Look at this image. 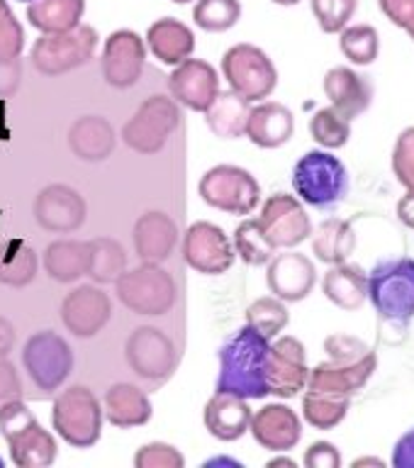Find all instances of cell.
I'll return each mask as SVG.
<instances>
[{
    "label": "cell",
    "mask_w": 414,
    "mask_h": 468,
    "mask_svg": "<svg viewBox=\"0 0 414 468\" xmlns=\"http://www.w3.org/2000/svg\"><path fill=\"white\" fill-rule=\"evenodd\" d=\"M115 291L120 303L137 314H166L175 303L174 278L159 263L124 271L115 281Z\"/></svg>",
    "instance_id": "cell-7"
},
{
    "label": "cell",
    "mask_w": 414,
    "mask_h": 468,
    "mask_svg": "<svg viewBox=\"0 0 414 468\" xmlns=\"http://www.w3.org/2000/svg\"><path fill=\"white\" fill-rule=\"evenodd\" d=\"M234 249L237 254L241 256V261L249 263V266H263L273 259V244L266 239V234L259 227L256 219H247L237 227L234 232Z\"/></svg>",
    "instance_id": "cell-42"
},
{
    "label": "cell",
    "mask_w": 414,
    "mask_h": 468,
    "mask_svg": "<svg viewBox=\"0 0 414 468\" xmlns=\"http://www.w3.org/2000/svg\"><path fill=\"white\" fill-rule=\"evenodd\" d=\"M37 273V254L27 241L10 239L0 247V283L27 285Z\"/></svg>",
    "instance_id": "cell-36"
},
{
    "label": "cell",
    "mask_w": 414,
    "mask_h": 468,
    "mask_svg": "<svg viewBox=\"0 0 414 468\" xmlns=\"http://www.w3.org/2000/svg\"><path fill=\"white\" fill-rule=\"evenodd\" d=\"M86 15V0H29L27 20L42 35L66 32L80 25Z\"/></svg>",
    "instance_id": "cell-32"
},
{
    "label": "cell",
    "mask_w": 414,
    "mask_h": 468,
    "mask_svg": "<svg viewBox=\"0 0 414 468\" xmlns=\"http://www.w3.org/2000/svg\"><path fill=\"white\" fill-rule=\"evenodd\" d=\"M225 463L232 468H241L239 461H232V459H212V461H207L205 466H225Z\"/></svg>",
    "instance_id": "cell-56"
},
{
    "label": "cell",
    "mask_w": 414,
    "mask_h": 468,
    "mask_svg": "<svg viewBox=\"0 0 414 468\" xmlns=\"http://www.w3.org/2000/svg\"><path fill=\"white\" fill-rule=\"evenodd\" d=\"M271 342L254 327H241L225 339L219 346L218 390L239 395L244 400H259L269 395V366Z\"/></svg>",
    "instance_id": "cell-1"
},
{
    "label": "cell",
    "mask_w": 414,
    "mask_h": 468,
    "mask_svg": "<svg viewBox=\"0 0 414 468\" xmlns=\"http://www.w3.org/2000/svg\"><path fill=\"white\" fill-rule=\"evenodd\" d=\"M193 20L205 32H227L241 20L239 0H197Z\"/></svg>",
    "instance_id": "cell-41"
},
{
    "label": "cell",
    "mask_w": 414,
    "mask_h": 468,
    "mask_svg": "<svg viewBox=\"0 0 414 468\" xmlns=\"http://www.w3.org/2000/svg\"><path fill=\"white\" fill-rule=\"evenodd\" d=\"M35 219L49 232H76L86 222V200L69 186L54 183L39 190L35 200Z\"/></svg>",
    "instance_id": "cell-18"
},
{
    "label": "cell",
    "mask_w": 414,
    "mask_h": 468,
    "mask_svg": "<svg viewBox=\"0 0 414 468\" xmlns=\"http://www.w3.org/2000/svg\"><path fill=\"white\" fill-rule=\"evenodd\" d=\"M273 249H292L313 234V219L295 196L273 193L256 219Z\"/></svg>",
    "instance_id": "cell-13"
},
{
    "label": "cell",
    "mask_w": 414,
    "mask_h": 468,
    "mask_svg": "<svg viewBox=\"0 0 414 468\" xmlns=\"http://www.w3.org/2000/svg\"><path fill=\"white\" fill-rule=\"evenodd\" d=\"M249 431L269 452H291L303 439V422L292 408L283 402H271L251 415Z\"/></svg>",
    "instance_id": "cell-21"
},
{
    "label": "cell",
    "mask_w": 414,
    "mask_h": 468,
    "mask_svg": "<svg viewBox=\"0 0 414 468\" xmlns=\"http://www.w3.org/2000/svg\"><path fill=\"white\" fill-rule=\"evenodd\" d=\"M324 351L332 361H339V364H358V361L376 356V351L354 335H329L324 339Z\"/></svg>",
    "instance_id": "cell-45"
},
{
    "label": "cell",
    "mask_w": 414,
    "mask_h": 468,
    "mask_svg": "<svg viewBox=\"0 0 414 468\" xmlns=\"http://www.w3.org/2000/svg\"><path fill=\"white\" fill-rule=\"evenodd\" d=\"M171 3H175V5H186V3H193V0H171Z\"/></svg>",
    "instance_id": "cell-59"
},
{
    "label": "cell",
    "mask_w": 414,
    "mask_h": 468,
    "mask_svg": "<svg viewBox=\"0 0 414 468\" xmlns=\"http://www.w3.org/2000/svg\"><path fill=\"white\" fill-rule=\"evenodd\" d=\"M183 256L193 271L205 276H219L232 269L234 247L225 229L212 222H196L183 239Z\"/></svg>",
    "instance_id": "cell-14"
},
{
    "label": "cell",
    "mask_w": 414,
    "mask_h": 468,
    "mask_svg": "<svg viewBox=\"0 0 414 468\" xmlns=\"http://www.w3.org/2000/svg\"><path fill=\"white\" fill-rule=\"evenodd\" d=\"M249 112H251V105L247 98H241L234 90H225V93L219 90L210 102V108L205 110V120L218 137L239 139L247 134Z\"/></svg>",
    "instance_id": "cell-31"
},
{
    "label": "cell",
    "mask_w": 414,
    "mask_h": 468,
    "mask_svg": "<svg viewBox=\"0 0 414 468\" xmlns=\"http://www.w3.org/2000/svg\"><path fill=\"white\" fill-rule=\"evenodd\" d=\"M222 73L229 80V88L241 98L263 101L278 86V71L269 54L256 44H234L222 57Z\"/></svg>",
    "instance_id": "cell-8"
},
{
    "label": "cell",
    "mask_w": 414,
    "mask_h": 468,
    "mask_svg": "<svg viewBox=\"0 0 414 468\" xmlns=\"http://www.w3.org/2000/svg\"><path fill=\"white\" fill-rule=\"evenodd\" d=\"M271 3H276V5H285V7H291V5H298L300 0H271Z\"/></svg>",
    "instance_id": "cell-58"
},
{
    "label": "cell",
    "mask_w": 414,
    "mask_h": 468,
    "mask_svg": "<svg viewBox=\"0 0 414 468\" xmlns=\"http://www.w3.org/2000/svg\"><path fill=\"white\" fill-rule=\"evenodd\" d=\"M307 468H339L342 466V453L332 441H314L305 452Z\"/></svg>",
    "instance_id": "cell-50"
},
{
    "label": "cell",
    "mask_w": 414,
    "mask_h": 468,
    "mask_svg": "<svg viewBox=\"0 0 414 468\" xmlns=\"http://www.w3.org/2000/svg\"><path fill=\"white\" fill-rule=\"evenodd\" d=\"M339 49L354 66H371L380 54V35L378 29L368 22L346 25L339 32Z\"/></svg>",
    "instance_id": "cell-38"
},
{
    "label": "cell",
    "mask_w": 414,
    "mask_h": 468,
    "mask_svg": "<svg viewBox=\"0 0 414 468\" xmlns=\"http://www.w3.org/2000/svg\"><path fill=\"white\" fill-rule=\"evenodd\" d=\"M134 466L137 468H183L186 466V459L178 449H174L171 444H161V441H154V444L142 446L137 453H134Z\"/></svg>",
    "instance_id": "cell-47"
},
{
    "label": "cell",
    "mask_w": 414,
    "mask_h": 468,
    "mask_svg": "<svg viewBox=\"0 0 414 468\" xmlns=\"http://www.w3.org/2000/svg\"><path fill=\"white\" fill-rule=\"evenodd\" d=\"M310 7L324 35H339L354 20L358 0H310Z\"/></svg>",
    "instance_id": "cell-43"
},
{
    "label": "cell",
    "mask_w": 414,
    "mask_h": 468,
    "mask_svg": "<svg viewBox=\"0 0 414 468\" xmlns=\"http://www.w3.org/2000/svg\"><path fill=\"white\" fill-rule=\"evenodd\" d=\"M291 322V314H288V307L281 298L271 295V298H259L254 300L247 310V324L254 327L256 332L266 339H276Z\"/></svg>",
    "instance_id": "cell-40"
},
{
    "label": "cell",
    "mask_w": 414,
    "mask_h": 468,
    "mask_svg": "<svg viewBox=\"0 0 414 468\" xmlns=\"http://www.w3.org/2000/svg\"><path fill=\"white\" fill-rule=\"evenodd\" d=\"M276 466L295 468V461H292V459H273V461H269V468H276Z\"/></svg>",
    "instance_id": "cell-57"
},
{
    "label": "cell",
    "mask_w": 414,
    "mask_h": 468,
    "mask_svg": "<svg viewBox=\"0 0 414 468\" xmlns=\"http://www.w3.org/2000/svg\"><path fill=\"white\" fill-rule=\"evenodd\" d=\"M295 132V117L281 102H261L249 112L247 137L261 149H278L291 142Z\"/></svg>",
    "instance_id": "cell-27"
},
{
    "label": "cell",
    "mask_w": 414,
    "mask_h": 468,
    "mask_svg": "<svg viewBox=\"0 0 414 468\" xmlns=\"http://www.w3.org/2000/svg\"><path fill=\"white\" fill-rule=\"evenodd\" d=\"M98 47V32L90 25H76L66 32L42 35L32 47V66L44 76H61L86 66Z\"/></svg>",
    "instance_id": "cell-6"
},
{
    "label": "cell",
    "mask_w": 414,
    "mask_h": 468,
    "mask_svg": "<svg viewBox=\"0 0 414 468\" xmlns=\"http://www.w3.org/2000/svg\"><path fill=\"white\" fill-rule=\"evenodd\" d=\"M354 468H361V466H376V468H386V461L383 459H376V456H361L351 463Z\"/></svg>",
    "instance_id": "cell-55"
},
{
    "label": "cell",
    "mask_w": 414,
    "mask_h": 468,
    "mask_svg": "<svg viewBox=\"0 0 414 468\" xmlns=\"http://www.w3.org/2000/svg\"><path fill=\"white\" fill-rule=\"evenodd\" d=\"M15 346V329L13 324L0 317V356H7Z\"/></svg>",
    "instance_id": "cell-54"
},
{
    "label": "cell",
    "mask_w": 414,
    "mask_h": 468,
    "mask_svg": "<svg viewBox=\"0 0 414 468\" xmlns=\"http://www.w3.org/2000/svg\"><path fill=\"white\" fill-rule=\"evenodd\" d=\"M266 283H269L271 292L283 303H300L313 292L314 283H317V269L305 254L285 251L269 261Z\"/></svg>",
    "instance_id": "cell-19"
},
{
    "label": "cell",
    "mask_w": 414,
    "mask_h": 468,
    "mask_svg": "<svg viewBox=\"0 0 414 468\" xmlns=\"http://www.w3.org/2000/svg\"><path fill=\"white\" fill-rule=\"evenodd\" d=\"M249 422H251V408L239 395L218 390L205 405V427L219 441L241 439L249 430Z\"/></svg>",
    "instance_id": "cell-24"
},
{
    "label": "cell",
    "mask_w": 414,
    "mask_h": 468,
    "mask_svg": "<svg viewBox=\"0 0 414 468\" xmlns=\"http://www.w3.org/2000/svg\"><path fill=\"white\" fill-rule=\"evenodd\" d=\"M310 134L322 149H342L351 139V120L336 108H320L310 117Z\"/></svg>",
    "instance_id": "cell-39"
},
{
    "label": "cell",
    "mask_w": 414,
    "mask_h": 468,
    "mask_svg": "<svg viewBox=\"0 0 414 468\" xmlns=\"http://www.w3.org/2000/svg\"><path fill=\"white\" fill-rule=\"evenodd\" d=\"M22 364L29 378L44 395L54 393L61 388L73 371V351L64 336L51 329L37 332L27 339L22 349Z\"/></svg>",
    "instance_id": "cell-9"
},
{
    "label": "cell",
    "mask_w": 414,
    "mask_h": 468,
    "mask_svg": "<svg viewBox=\"0 0 414 468\" xmlns=\"http://www.w3.org/2000/svg\"><path fill=\"white\" fill-rule=\"evenodd\" d=\"M88 241H54L44 251V271L58 283H71L88 276Z\"/></svg>",
    "instance_id": "cell-34"
},
{
    "label": "cell",
    "mask_w": 414,
    "mask_h": 468,
    "mask_svg": "<svg viewBox=\"0 0 414 468\" xmlns=\"http://www.w3.org/2000/svg\"><path fill=\"white\" fill-rule=\"evenodd\" d=\"M181 124V110L171 98L152 95L146 98L132 120L124 124V144L139 154H156L164 149L168 137Z\"/></svg>",
    "instance_id": "cell-11"
},
{
    "label": "cell",
    "mask_w": 414,
    "mask_h": 468,
    "mask_svg": "<svg viewBox=\"0 0 414 468\" xmlns=\"http://www.w3.org/2000/svg\"><path fill=\"white\" fill-rule=\"evenodd\" d=\"M393 174L405 190H414V127H405L395 139Z\"/></svg>",
    "instance_id": "cell-46"
},
{
    "label": "cell",
    "mask_w": 414,
    "mask_h": 468,
    "mask_svg": "<svg viewBox=\"0 0 414 468\" xmlns=\"http://www.w3.org/2000/svg\"><path fill=\"white\" fill-rule=\"evenodd\" d=\"M110 298L95 285H80L73 288L61 303V320L71 335L80 339H90L101 332L110 320Z\"/></svg>",
    "instance_id": "cell-17"
},
{
    "label": "cell",
    "mask_w": 414,
    "mask_h": 468,
    "mask_svg": "<svg viewBox=\"0 0 414 468\" xmlns=\"http://www.w3.org/2000/svg\"><path fill=\"white\" fill-rule=\"evenodd\" d=\"M292 188L303 203L329 210L349 193V171L344 161L327 149H313L292 168Z\"/></svg>",
    "instance_id": "cell-2"
},
{
    "label": "cell",
    "mask_w": 414,
    "mask_h": 468,
    "mask_svg": "<svg viewBox=\"0 0 414 468\" xmlns=\"http://www.w3.org/2000/svg\"><path fill=\"white\" fill-rule=\"evenodd\" d=\"M22 400V383L15 366L5 356H0V408Z\"/></svg>",
    "instance_id": "cell-49"
},
{
    "label": "cell",
    "mask_w": 414,
    "mask_h": 468,
    "mask_svg": "<svg viewBox=\"0 0 414 468\" xmlns=\"http://www.w3.org/2000/svg\"><path fill=\"white\" fill-rule=\"evenodd\" d=\"M354 249H356V232H354V225L349 219L329 218L314 229L313 251L327 266L349 261Z\"/></svg>",
    "instance_id": "cell-33"
},
{
    "label": "cell",
    "mask_w": 414,
    "mask_h": 468,
    "mask_svg": "<svg viewBox=\"0 0 414 468\" xmlns=\"http://www.w3.org/2000/svg\"><path fill=\"white\" fill-rule=\"evenodd\" d=\"M90 259H88V276L98 283H115L127 269V254L120 241L101 237V239L88 241Z\"/></svg>",
    "instance_id": "cell-37"
},
{
    "label": "cell",
    "mask_w": 414,
    "mask_h": 468,
    "mask_svg": "<svg viewBox=\"0 0 414 468\" xmlns=\"http://www.w3.org/2000/svg\"><path fill=\"white\" fill-rule=\"evenodd\" d=\"M0 124H3V105H0Z\"/></svg>",
    "instance_id": "cell-60"
},
{
    "label": "cell",
    "mask_w": 414,
    "mask_h": 468,
    "mask_svg": "<svg viewBox=\"0 0 414 468\" xmlns=\"http://www.w3.org/2000/svg\"><path fill=\"white\" fill-rule=\"evenodd\" d=\"M17 3H29V0H17Z\"/></svg>",
    "instance_id": "cell-61"
},
{
    "label": "cell",
    "mask_w": 414,
    "mask_h": 468,
    "mask_svg": "<svg viewBox=\"0 0 414 468\" xmlns=\"http://www.w3.org/2000/svg\"><path fill=\"white\" fill-rule=\"evenodd\" d=\"M144 39L132 29H115L102 47V76L110 86H134L144 71Z\"/></svg>",
    "instance_id": "cell-16"
},
{
    "label": "cell",
    "mask_w": 414,
    "mask_h": 468,
    "mask_svg": "<svg viewBox=\"0 0 414 468\" xmlns=\"http://www.w3.org/2000/svg\"><path fill=\"white\" fill-rule=\"evenodd\" d=\"M146 44L159 61L168 66H178L193 57L196 51V35L188 25L175 17H161L146 32Z\"/></svg>",
    "instance_id": "cell-28"
},
{
    "label": "cell",
    "mask_w": 414,
    "mask_h": 468,
    "mask_svg": "<svg viewBox=\"0 0 414 468\" xmlns=\"http://www.w3.org/2000/svg\"><path fill=\"white\" fill-rule=\"evenodd\" d=\"M0 468H3V459H0Z\"/></svg>",
    "instance_id": "cell-62"
},
{
    "label": "cell",
    "mask_w": 414,
    "mask_h": 468,
    "mask_svg": "<svg viewBox=\"0 0 414 468\" xmlns=\"http://www.w3.org/2000/svg\"><path fill=\"white\" fill-rule=\"evenodd\" d=\"M368 300L386 322L405 324L414 317V259L395 256L368 273Z\"/></svg>",
    "instance_id": "cell-4"
},
{
    "label": "cell",
    "mask_w": 414,
    "mask_h": 468,
    "mask_svg": "<svg viewBox=\"0 0 414 468\" xmlns=\"http://www.w3.org/2000/svg\"><path fill=\"white\" fill-rule=\"evenodd\" d=\"M69 146L79 159L105 161L115 149V130L98 115L80 117L69 132Z\"/></svg>",
    "instance_id": "cell-30"
},
{
    "label": "cell",
    "mask_w": 414,
    "mask_h": 468,
    "mask_svg": "<svg viewBox=\"0 0 414 468\" xmlns=\"http://www.w3.org/2000/svg\"><path fill=\"white\" fill-rule=\"evenodd\" d=\"M395 215H398V219H400L402 225L414 229V190H408V193L398 200Z\"/></svg>",
    "instance_id": "cell-53"
},
{
    "label": "cell",
    "mask_w": 414,
    "mask_h": 468,
    "mask_svg": "<svg viewBox=\"0 0 414 468\" xmlns=\"http://www.w3.org/2000/svg\"><path fill=\"white\" fill-rule=\"evenodd\" d=\"M307 376V354L305 346L295 336H278L269 346V395L278 398H295L300 390H305Z\"/></svg>",
    "instance_id": "cell-15"
},
{
    "label": "cell",
    "mask_w": 414,
    "mask_h": 468,
    "mask_svg": "<svg viewBox=\"0 0 414 468\" xmlns=\"http://www.w3.org/2000/svg\"><path fill=\"white\" fill-rule=\"evenodd\" d=\"M376 368H378V356L366 358V361H358V364H339V361L329 358V361H322L310 371L305 388L354 398L373 378Z\"/></svg>",
    "instance_id": "cell-23"
},
{
    "label": "cell",
    "mask_w": 414,
    "mask_h": 468,
    "mask_svg": "<svg viewBox=\"0 0 414 468\" xmlns=\"http://www.w3.org/2000/svg\"><path fill=\"white\" fill-rule=\"evenodd\" d=\"M351 398L349 395L327 393V390H313L307 388L303 398V415L305 422L313 424L314 430H334L349 415Z\"/></svg>",
    "instance_id": "cell-35"
},
{
    "label": "cell",
    "mask_w": 414,
    "mask_h": 468,
    "mask_svg": "<svg viewBox=\"0 0 414 468\" xmlns=\"http://www.w3.org/2000/svg\"><path fill=\"white\" fill-rule=\"evenodd\" d=\"M0 434L10 446L15 466L44 468L57 459V441L22 400L0 408Z\"/></svg>",
    "instance_id": "cell-3"
},
{
    "label": "cell",
    "mask_w": 414,
    "mask_h": 468,
    "mask_svg": "<svg viewBox=\"0 0 414 468\" xmlns=\"http://www.w3.org/2000/svg\"><path fill=\"white\" fill-rule=\"evenodd\" d=\"M380 13L414 39V0H378Z\"/></svg>",
    "instance_id": "cell-48"
},
{
    "label": "cell",
    "mask_w": 414,
    "mask_h": 468,
    "mask_svg": "<svg viewBox=\"0 0 414 468\" xmlns=\"http://www.w3.org/2000/svg\"><path fill=\"white\" fill-rule=\"evenodd\" d=\"M178 227L166 212H146L134 225V249L144 263H161L174 254Z\"/></svg>",
    "instance_id": "cell-25"
},
{
    "label": "cell",
    "mask_w": 414,
    "mask_h": 468,
    "mask_svg": "<svg viewBox=\"0 0 414 468\" xmlns=\"http://www.w3.org/2000/svg\"><path fill=\"white\" fill-rule=\"evenodd\" d=\"M393 466L414 468V430H409L408 434H402V437L395 441Z\"/></svg>",
    "instance_id": "cell-52"
},
{
    "label": "cell",
    "mask_w": 414,
    "mask_h": 468,
    "mask_svg": "<svg viewBox=\"0 0 414 468\" xmlns=\"http://www.w3.org/2000/svg\"><path fill=\"white\" fill-rule=\"evenodd\" d=\"M322 292L346 313H356L368 300V273L358 263H334L322 278Z\"/></svg>",
    "instance_id": "cell-26"
},
{
    "label": "cell",
    "mask_w": 414,
    "mask_h": 468,
    "mask_svg": "<svg viewBox=\"0 0 414 468\" xmlns=\"http://www.w3.org/2000/svg\"><path fill=\"white\" fill-rule=\"evenodd\" d=\"M54 430L66 444L76 449H88L98 444L102 431L101 402L86 386L66 388L51 408Z\"/></svg>",
    "instance_id": "cell-5"
},
{
    "label": "cell",
    "mask_w": 414,
    "mask_h": 468,
    "mask_svg": "<svg viewBox=\"0 0 414 468\" xmlns=\"http://www.w3.org/2000/svg\"><path fill=\"white\" fill-rule=\"evenodd\" d=\"M22 47H25V29L15 17L10 3L0 0V61L20 58Z\"/></svg>",
    "instance_id": "cell-44"
},
{
    "label": "cell",
    "mask_w": 414,
    "mask_h": 468,
    "mask_svg": "<svg viewBox=\"0 0 414 468\" xmlns=\"http://www.w3.org/2000/svg\"><path fill=\"white\" fill-rule=\"evenodd\" d=\"M200 196L207 205L229 215H249L261 203V186L247 168L219 164L200 181Z\"/></svg>",
    "instance_id": "cell-10"
},
{
    "label": "cell",
    "mask_w": 414,
    "mask_h": 468,
    "mask_svg": "<svg viewBox=\"0 0 414 468\" xmlns=\"http://www.w3.org/2000/svg\"><path fill=\"white\" fill-rule=\"evenodd\" d=\"M168 88L181 105L205 112L219 93L218 71L203 58H186L171 73Z\"/></svg>",
    "instance_id": "cell-20"
},
{
    "label": "cell",
    "mask_w": 414,
    "mask_h": 468,
    "mask_svg": "<svg viewBox=\"0 0 414 468\" xmlns=\"http://www.w3.org/2000/svg\"><path fill=\"white\" fill-rule=\"evenodd\" d=\"M124 354L132 371L149 383H166L178 366L174 342L156 327L134 329L124 344Z\"/></svg>",
    "instance_id": "cell-12"
},
{
    "label": "cell",
    "mask_w": 414,
    "mask_h": 468,
    "mask_svg": "<svg viewBox=\"0 0 414 468\" xmlns=\"http://www.w3.org/2000/svg\"><path fill=\"white\" fill-rule=\"evenodd\" d=\"M324 95L332 102V108H336L342 115L349 120H356L358 115H364L366 110L373 105V80L364 73L354 71L349 66H334L324 73Z\"/></svg>",
    "instance_id": "cell-22"
},
{
    "label": "cell",
    "mask_w": 414,
    "mask_h": 468,
    "mask_svg": "<svg viewBox=\"0 0 414 468\" xmlns=\"http://www.w3.org/2000/svg\"><path fill=\"white\" fill-rule=\"evenodd\" d=\"M105 415L120 430L142 427L152 420V402L144 390L132 383H115L105 393Z\"/></svg>",
    "instance_id": "cell-29"
},
{
    "label": "cell",
    "mask_w": 414,
    "mask_h": 468,
    "mask_svg": "<svg viewBox=\"0 0 414 468\" xmlns=\"http://www.w3.org/2000/svg\"><path fill=\"white\" fill-rule=\"evenodd\" d=\"M20 58H5V61H0V98H10L20 88Z\"/></svg>",
    "instance_id": "cell-51"
}]
</instances>
